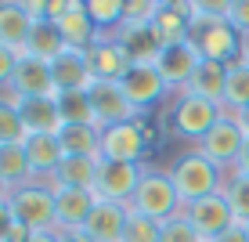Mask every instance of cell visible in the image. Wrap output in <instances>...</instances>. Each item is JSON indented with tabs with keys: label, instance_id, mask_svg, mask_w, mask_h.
<instances>
[{
	"label": "cell",
	"instance_id": "31",
	"mask_svg": "<svg viewBox=\"0 0 249 242\" xmlns=\"http://www.w3.org/2000/svg\"><path fill=\"white\" fill-rule=\"evenodd\" d=\"M220 192H224L231 213H235V221H249V174L228 170V174H224V185H220Z\"/></svg>",
	"mask_w": 249,
	"mask_h": 242
},
{
	"label": "cell",
	"instance_id": "23",
	"mask_svg": "<svg viewBox=\"0 0 249 242\" xmlns=\"http://www.w3.org/2000/svg\"><path fill=\"white\" fill-rule=\"evenodd\" d=\"M98 206V195L83 192V188H54V213L58 228H83L87 217Z\"/></svg>",
	"mask_w": 249,
	"mask_h": 242
},
{
	"label": "cell",
	"instance_id": "8",
	"mask_svg": "<svg viewBox=\"0 0 249 242\" xmlns=\"http://www.w3.org/2000/svg\"><path fill=\"white\" fill-rule=\"evenodd\" d=\"M119 87H123V94L130 98V105L141 116H148L159 105H170V98H174V87L162 80V73L156 65H130L126 76L119 80Z\"/></svg>",
	"mask_w": 249,
	"mask_h": 242
},
{
	"label": "cell",
	"instance_id": "34",
	"mask_svg": "<svg viewBox=\"0 0 249 242\" xmlns=\"http://www.w3.org/2000/svg\"><path fill=\"white\" fill-rule=\"evenodd\" d=\"M159 231L162 224L144 217V213L130 210V217H126V231H123V242H159Z\"/></svg>",
	"mask_w": 249,
	"mask_h": 242
},
{
	"label": "cell",
	"instance_id": "15",
	"mask_svg": "<svg viewBox=\"0 0 249 242\" xmlns=\"http://www.w3.org/2000/svg\"><path fill=\"white\" fill-rule=\"evenodd\" d=\"M0 94L18 109V116H22V123H25L29 134H58L65 127L62 116H58L54 98H18V94H11V91H0Z\"/></svg>",
	"mask_w": 249,
	"mask_h": 242
},
{
	"label": "cell",
	"instance_id": "11",
	"mask_svg": "<svg viewBox=\"0 0 249 242\" xmlns=\"http://www.w3.org/2000/svg\"><path fill=\"white\" fill-rule=\"evenodd\" d=\"M184 217L192 221V228L199 231L206 242H213L217 235H224L228 228H235V213H231V206H228L224 192L206 195V199H199V203L184 206Z\"/></svg>",
	"mask_w": 249,
	"mask_h": 242
},
{
	"label": "cell",
	"instance_id": "44",
	"mask_svg": "<svg viewBox=\"0 0 249 242\" xmlns=\"http://www.w3.org/2000/svg\"><path fill=\"white\" fill-rule=\"evenodd\" d=\"M29 242H58V231H33Z\"/></svg>",
	"mask_w": 249,
	"mask_h": 242
},
{
	"label": "cell",
	"instance_id": "47",
	"mask_svg": "<svg viewBox=\"0 0 249 242\" xmlns=\"http://www.w3.org/2000/svg\"><path fill=\"white\" fill-rule=\"evenodd\" d=\"M238 62H246V65H249V40H246V47H242V58H238Z\"/></svg>",
	"mask_w": 249,
	"mask_h": 242
},
{
	"label": "cell",
	"instance_id": "9",
	"mask_svg": "<svg viewBox=\"0 0 249 242\" xmlns=\"http://www.w3.org/2000/svg\"><path fill=\"white\" fill-rule=\"evenodd\" d=\"M192 0H159V15L152 19V33H156L159 47L192 44Z\"/></svg>",
	"mask_w": 249,
	"mask_h": 242
},
{
	"label": "cell",
	"instance_id": "39",
	"mask_svg": "<svg viewBox=\"0 0 249 242\" xmlns=\"http://www.w3.org/2000/svg\"><path fill=\"white\" fill-rule=\"evenodd\" d=\"M29 239H33V231L25 228V224H18V221H15L11 228L4 231V239H0V242H29Z\"/></svg>",
	"mask_w": 249,
	"mask_h": 242
},
{
	"label": "cell",
	"instance_id": "38",
	"mask_svg": "<svg viewBox=\"0 0 249 242\" xmlns=\"http://www.w3.org/2000/svg\"><path fill=\"white\" fill-rule=\"evenodd\" d=\"M18 62H22L18 51H11V47L0 44V91H7V83H11V76H15V69H18Z\"/></svg>",
	"mask_w": 249,
	"mask_h": 242
},
{
	"label": "cell",
	"instance_id": "10",
	"mask_svg": "<svg viewBox=\"0 0 249 242\" xmlns=\"http://www.w3.org/2000/svg\"><path fill=\"white\" fill-rule=\"evenodd\" d=\"M141 177H144V167H137V163H108V159H101V174H98L94 195L105 199V203L130 206Z\"/></svg>",
	"mask_w": 249,
	"mask_h": 242
},
{
	"label": "cell",
	"instance_id": "6",
	"mask_svg": "<svg viewBox=\"0 0 249 242\" xmlns=\"http://www.w3.org/2000/svg\"><path fill=\"white\" fill-rule=\"evenodd\" d=\"M192 44L202 55V62H217V65H235L242 58L246 37L235 29L228 19H210V22H195L192 29Z\"/></svg>",
	"mask_w": 249,
	"mask_h": 242
},
{
	"label": "cell",
	"instance_id": "37",
	"mask_svg": "<svg viewBox=\"0 0 249 242\" xmlns=\"http://www.w3.org/2000/svg\"><path fill=\"white\" fill-rule=\"evenodd\" d=\"M228 22L249 40V0H228Z\"/></svg>",
	"mask_w": 249,
	"mask_h": 242
},
{
	"label": "cell",
	"instance_id": "45",
	"mask_svg": "<svg viewBox=\"0 0 249 242\" xmlns=\"http://www.w3.org/2000/svg\"><path fill=\"white\" fill-rule=\"evenodd\" d=\"M235 116H238V123H242V127H246V134H249V109H242V112H235Z\"/></svg>",
	"mask_w": 249,
	"mask_h": 242
},
{
	"label": "cell",
	"instance_id": "43",
	"mask_svg": "<svg viewBox=\"0 0 249 242\" xmlns=\"http://www.w3.org/2000/svg\"><path fill=\"white\" fill-rule=\"evenodd\" d=\"M238 174H249V137H246V145H242V155H238Z\"/></svg>",
	"mask_w": 249,
	"mask_h": 242
},
{
	"label": "cell",
	"instance_id": "18",
	"mask_svg": "<svg viewBox=\"0 0 249 242\" xmlns=\"http://www.w3.org/2000/svg\"><path fill=\"white\" fill-rule=\"evenodd\" d=\"M126 217H130V206H119V203H105V199H98V206H94V213L87 217L83 231L90 235V242H123Z\"/></svg>",
	"mask_w": 249,
	"mask_h": 242
},
{
	"label": "cell",
	"instance_id": "5",
	"mask_svg": "<svg viewBox=\"0 0 249 242\" xmlns=\"http://www.w3.org/2000/svg\"><path fill=\"white\" fill-rule=\"evenodd\" d=\"M152 145H156L152 127L144 123V116H141V119H134V123H119V127H105V130H101V159L144 167V159L152 155Z\"/></svg>",
	"mask_w": 249,
	"mask_h": 242
},
{
	"label": "cell",
	"instance_id": "3",
	"mask_svg": "<svg viewBox=\"0 0 249 242\" xmlns=\"http://www.w3.org/2000/svg\"><path fill=\"white\" fill-rule=\"evenodd\" d=\"M130 210L144 213V217H152L159 224L177 217V213H184V203H181V195H177V188H174L170 170L144 167V177H141V185H137V192L130 199Z\"/></svg>",
	"mask_w": 249,
	"mask_h": 242
},
{
	"label": "cell",
	"instance_id": "29",
	"mask_svg": "<svg viewBox=\"0 0 249 242\" xmlns=\"http://www.w3.org/2000/svg\"><path fill=\"white\" fill-rule=\"evenodd\" d=\"M65 155H101V127H83V123H65L58 130Z\"/></svg>",
	"mask_w": 249,
	"mask_h": 242
},
{
	"label": "cell",
	"instance_id": "17",
	"mask_svg": "<svg viewBox=\"0 0 249 242\" xmlns=\"http://www.w3.org/2000/svg\"><path fill=\"white\" fill-rule=\"evenodd\" d=\"M202 65V55L195 51V44H177V47H162V55H159V62L156 69L162 73V80L177 91H184L188 87V80L195 76V69Z\"/></svg>",
	"mask_w": 249,
	"mask_h": 242
},
{
	"label": "cell",
	"instance_id": "1",
	"mask_svg": "<svg viewBox=\"0 0 249 242\" xmlns=\"http://www.w3.org/2000/svg\"><path fill=\"white\" fill-rule=\"evenodd\" d=\"M170 177H174V188H177V195H181L184 206L199 203L206 195H217L220 185H224V170L213 167L199 149H188V152L177 155V159L170 163Z\"/></svg>",
	"mask_w": 249,
	"mask_h": 242
},
{
	"label": "cell",
	"instance_id": "14",
	"mask_svg": "<svg viewBox=\"0 0 249 242\" xmlns=\"http://www.w3.org/2000/svg\"><path fill=\"white\" fill-rule=\"evenodd\" d=\"M7 91L18 94V98H54L58 94L54 76H51V65L40 62V58H29V55H22L11 83H7Z\"/></svg>",
	"mask_w": 249,
	"mask_h": 242
},
{
	"label": "cell",
	"instance_id": "25",
	"mask_svg": "<svg viewBox=\"0 0 249 242\" xmlns=\"http://www.w3.org/2000/svg\"><path fill=\"white\" fill-rule=\"evenodd\" d=\"M188 94H199V98L213 101V105L224 109V91H228V65H217V62H202L195 69V76L188 80Z\"/></svg>",
	"mask_w": 249,
	"mask_h": 242
},
{
	"label": "cell",
	"instance_id": "4",
	"mask_svg": "<svg viewBox=\"0 0 249 242\" xmlns=\"http://www.w3.org/2000/svg\"><path fill=\"white\" fill-rule=\"evenodd\" d=\"M11 217L25 224L29 231H58V213H54V188L51 181H29L7 195Z\"/></svg>",
	"mask_w": 249,
	"mask_h": 242
},
{
	"label": "cell",
	"instance_id": "27",
	"mask_svg": "<svg viewBox=\"0 0 249 242\" xmlns=\"http://www.w3.org/2000/svg\"><path fill=\"white\" fill-rule=\"evenodd\" d=\"M54 105L62 123H83V127H98V116H94V101L90 91H58Z\"/></svg>",
	"mask_w": 249,
	"mask_h": 242
},
{
	"label": "cell",
	"instance_id": "46",
	"mask_svg": "<svg viewBox=\"0 0 249 242\" xmlns=\"http://www.w3.org/2000/svg\"><path fill=\"white\" fill-rule=\"evenodd\" d=\"M7 195H11V188H7V181L0 177V203H7Z\"/></svg>",
	"mask_w": 249,
	"mask_h": 242
},
{
	"label": "cell",
	"instance_id": "30",
	"mask_svg": "<svg viewBox=\"0 0 249 242\" xmlns=\"http://www.w3.org/2000/svg\"><path fill=\"white\" fill-rule=\"evenodd\" d=\"M249 109V65L235 62L228 65V91H224V112Z\"/></svg>",
	"mask_w": 249,
	"mask_h": 242
},
{
	"label": "cell",
	"instance_id": "36",
	"mask_svg": "<svg viewBox=\"0 0 249 242\" xmlns=\"http://www.w3.org/2000/svg\"><path fill=\"white\" fill-rule=\"evenodd\" d=\"M156 15H159V0H126L123 25H152Z\"/></svg>",
	"mask_w": 249,
	"mask_h": 242
},
{
	"label": "cell",
	"instance_id": "21",
	"mask_svg": "<svg viewBox=\"0 0 249 242\" xmlns=\"http://www.w3.org/2000/svg\"><path fill=\"white\" fill-rule=\"evenodd\" d=\"M51 76H54L58 91H90L94 87V76H90V65H87V51L65 47L62 55L51 62Z\"/></svg>",
	"mask_w": 249,
	"mask_h": 242
},
{
	"label": "cell",
	"instance_id": "20",
	"mask_svg": "<svg viewBox=\"0 0 249 242\" xmlns=\"http://www.w3.org/2000/svg\"><path fill=\"white\" fill-rule=\"evenodd\" d=\"M101 174V155H65L62 167L51 174V188H83L94 192Z\"/></svg>",
	"mask_w": 249,
	"mask_h": 242
},
{
	"label": "cell",
	"instance_id": "33",
	"mask_svg": "<svg viewBox=\"0 0 249 242\" xmlns=\"http://www.w3.org/2000/svg\"><path fill=\"white\" fill-rule=\"evenodd\" d=\"M29 141V130H25L18 109L0 94V145H25Z\"/></svg>",
	"mask_w": 249,
	"mask_h": 242
},
{
	"label": "cell",
	"instance_id": "16",
	"mask_svg": "<svg viewBox=\"0 0 249 242\" xmlns=\"http://www.w3.org/2000/svg\"><path fill=\"white\" fill-rule=\"evenodd\" d=\"M54 25L62 29L65 47H72V51H90L94 40L101 37V29L90 22V15H87V0H65V11H62V19H58Z\"/></svg>",
	"mask_w": 249,
	"mask_h": 242
},
{
	"label": "cell",
	"instance_id": "26",
	"mask_svg": "<svg viewBox=\"0 0 249 242\" xmlns=\"http://www.w3.org/2000/svg\"><path fill=\"white\" fill-rule=\"evenodd\" d=\"M62 51H65V37H62V29H58L54 22H36L33 25L29 44H25V55L29 58H40V62L51 65Z\"/></svg>",
	"mask_w": 249,
	"mask_h": 242
},
{
	"label": "cell",
	"instance_id": "48",
	"mask_svg": "<svg viewBox=\"0 0 249 242\" xmlns=\"http://www.w3.org/2000/svg\"><path fill=\"white\" fill-rule=\"evenodd\" d=\"M242 224H246V235H249V221H242Z\"/></svg>",
	"mask_w": 249,
	"mask_h": 242
},
{
	"label": "cell",
	"instance_id": "13",
	"mask_svg": "<svg viewBox=\"0 0 249 242\" xmlns=\"http://www.w3.org/2000/svg\"><path fill=\"white\" fill-rule=\"evenodd\" d=\"M87 65H90L94 83H119L126 76V69H130V58L123 55V47L108 33H101L94 40V47L87 51Z\"/></svg>",
	"mask_w": 249,
	"mask_h": 242
},
{
	"label": "cell",
	"instance_id": "24",
	"mask_svg": "<svg viewBox=\"0 0 249 242\" xmlns=\"http://www.w3.org/2000/svg\"><path fill=\"white\" fill-rule=\"evenodd\" d=\"M25 155H29V167L36 181H51L58 167H62L65 159V149L62 141H58V134H29V141H25Z\"/></svg>",
	"mask_w": 249,
	"mask_h": 242
},
{
	"label": "cell",
	"instance_id": "7",
	"mask_svg": "<svg viewBox=\"0 0 249 242\" xmlns=\"http://www.w3.org/2000/svg\"><path fill=\"white\" fill-rule=\"evenodd\" d=\"M246 137H249V134H246V127L238 123V116H235V112H224V116L210 127V134H206L195 149H199L206 159L213 163V167H220V170L228 174V170L238 167V155H242Z\"/></svg>",
	"mask_w": 249,
	"mask_h": 242
},
{
	"label": "cell",
	"instance_id": "22",
	"mask_svg": "<svg viewBox=\"0 0 249 242\" xmlns=\"http://www.w3.org/2000/svg\"><path fill=\"white\" fill-rule=\"evenodd\" d=\"M29 11H25V0H0V44L25 55V44H29V33H33Z\"/></svg>",
	"mask_w": 249,
	"mask_h": 242
},
{
	"label": "cell",
	"instance_id": "32",
	"mask_svg": "<svg viewBox=\"0 0 249 242\" xmlns=\"http://www.w3.org/2000/svg\"><path fill=\"white\" fill-rule=\"evenodd\" d=\"M87 15L90 22L98 25L101 33H112L123 25V15H126V0H87Z\"/></svg>",
	"mask_w": 249,
	"mask_h": 242
},
{
	"label": "cell",
	"instance_id": "42",
	"mask_svg": "<svg viewBox=\"0 0 249 242\" xmlns=\"http://www.w3.org/2000/svg\"><path fill=\"white\" fill-rule=\"evenodd\" d=\"M15 224V217H11V206L7 203H0V239H4V231Z\"/></svg>",
	"mask_w": 249,
	"mask_h": 242
},
{
	"label": "cell",
	"instance_id": "35",
	"mask_svg": "<svg viewBox=\"0 0 249 242\" xmlns=\"http://www.w3.org/2000/svg\"><path fill=\"white\" fill-rule=\"evenodd\" d=\"M159 242H202V235H199V231L192 228V221H188L184 213H177V217L162 221Z\"/></svg>",
	"mask_w": 249,
	"mask_h": 242
},
{
	"label": "cell",
	"instance_id": "12",
	"mask_svg": "<svg viewBox=\"0 0 249 242\" xmlns=\"http://www.w3.org/2000/svg\"><path fill=\"white\" fill-rule=\"evenodd\" d=\"M90 101H94V116H98V127H119V123H134L141 119V112L130 105V98L123 94L119 83H94L90 87Z\"/></svg>",
	"mask_w": 249,
	"mask_h": 242
},
{
	"label": "cell",
	"instance_id": "19",
	"mask_svg": "<svg viewBox=\"0 0 249 242\" xmlns=\"http://www.w3.org/2000/svg\"><path fill=\"white\" fill-rule=\"evenodd\" d=\"M112 40L123 47V55L130 58V65H156L159 55H162L152 25H119L112 33Z\"/></svg>",
	"mask_w": 249,
	"mask_h": 242
},
{
	"label": "cell",
	"instance_id": "49",
	"mask_svg": "<svg viewBox=\"0 0 249 242\" xmlns=\"http://www.w3.org/2000/svg\"><path fill=\"white\" fill-rule=\"evenodd\" d=\"M202 242H206V239H202Z\"/></svg>",
	"mask_w": 249,
	"mask_h": 242
},
{
	"label": "cell",
	"instance_id": "28",
	"mask_svg": "<svg viewBox=\"0 0 249 242\" xmlns=\"http://www.w3.org/2000/svg\"><path fill=\"white\" fill-rule=\"evenodd\" d=\"M0 177L7 181L11 192L36 181V174L29 167V155H25V145H0Z\"/></svg>",
	"mask_w": 249,
	"mask_h": 242
},
{
	"label": "cell",
	"instance_id": "41",
	"mask_svg": "<svg viewBox=\"0 0 249 242\" xmlns=\"http://www.w3.org/2000/svg\"><path fill=\"white\" fill-rule=\"evenodd\" d=\"M58 242H90L83 228H58Z\"/></svg>",
	"mask_w": 249,
	"mask_h": 242
},
{
	"label": "cell",
	"instance_id": "2",
	"mask_svg": "<svg viewBox=\"0 0 249 242\" xmlns=\"http://www.w3.org/2000/svg\"><path fill=\"white\" fill-rule=\"evenodd\" d=\"M220 116H224V109H220V105L199 98V94H188V91H177L174 98H170V105H166V127H170V134L181 137V141H195V145L210 134V127L217 123Z\"/></svg>",
	"mask_w": 249,
	"mask_h": 242
},
{
	"label": "cell",
	"instance_id": "40",
	"mask_svg": "<svg viewBox=\"0 0 249 242\" xmlns=\"http://www.w3.org/2000/svg\"><path fill=\"white\" fill-rule=\"evenodd\" d=\"M213 242H249V235H246V224H242V221H235V228H228L224 235H217Z\"/></svg>",
	"mask_w": 249,
	"mask_h": 242
}]
</instances>
